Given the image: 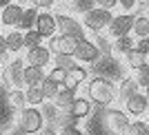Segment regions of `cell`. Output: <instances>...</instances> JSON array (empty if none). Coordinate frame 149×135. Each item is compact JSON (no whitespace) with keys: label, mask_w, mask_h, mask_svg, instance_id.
I'll use <instances>...</instances> for the list:
<instances>
[{"label":"cell","mask_w":149,"mask_h":135,"mask_svg":"<svg viewBox=\"0 0 149 135\" xmlns=\"http://www.w3.org/2000/svg\"><path fill=\"white\" fill-rule=\"evenodd\" d=\"M145 62H147V55H145L143 51H138L136 47H134V49H129L127 53H125V64H127V67H129L131 71L140 69V67L145 64Z\"/></svg>","instance_id":"ffe728a7"},{"label":"cell","mask_w":149,"mask_h":135,"mask_svg":"<svg viewBox=\"0 0 149 135\" xmlns=\"http://www.w3.org/2000/svg\"><path fill=\"white\" fill-rule=\"evenodd\" d=\"M136 38H145L149 36V13H138L136 20H134V31H131Z\"/></svg>","instance_id":"d4e9b609"},{"label":"cell","mask_w":149,"mask_h":135,"mask_svg":"<svg viewBox=\"0 0 149 135\" xmlns=\"http://www.w3.org/2000/svg\"><path fill=\"white\" fill-rule=\"evenodd\" d=\"M25 62H27V64H33V67H42V69H45L47 64H51V51H49V47L40 44V47L27 49Z\"/></svg>","instance_id":"4fadbf2b"},{"label":"cell","mask_w":149,"mask_h":135,"mask_svg":"<svg viewBox=\"0 0 149 135\" xmlns=\"http://www.w3.org/2000/svg\"><path fill=\"white\" fill-rule=\"evenodd\" d=\"M58 135H85V133H82L76 124H69V122H67V124H62V126H60Z\"/></svg>","instance_id":"e575fe53"},{"label":"cell","mask_w":149,"mask_h":135,"mask_svg":"<svg viewBox=\"0 0 149 135\" xmlns=\"http://www.w3.org/2000/svg\"><path fill=\"white\" fill-rule=\"evenodd\" d=\"M74 58H76V62H80V64H93V62H98L100 58H102V53H100L98 44L93 42V40L85 38V40H78Z\"/></svg>","instance_id":"ba28073f"},{"label":"cell","mask_w":149,"mask_h":135,"mask_svg":"<svg viewBox=\"0 0 149 135\" xmlns=\"http://www.w3.org/2000/svg\"><path fill=\"white\" fill-rule=\"evenodd\" d=\"M13 0H0V9H2V7H7V5H11Z\"/></svg>","instance_id":"7bdbcfd3"},{"label":"cell","mask_w":149,"mask_h":135,"mask_svg":"<svg viewBox=\"0 0 149 135\" xmlns=\"http://www.w3.org/2000/svg\"><path fill=\"white\" fill-rule=\"evenodd\" d=\"M25 67L27 62L22 58H13L11 62H7L5 67V82L11 89H22L25 86Z\"/></svg>","instance_id":"52a82bcc"},{"label":"cell","mask_w":149,"mask_h":135,"mask_svg":"<svg viewBox=\"0 0 149 135\" xmlns=\"http://www.w3.org/2000/svg\"><path fill=\"white\" fill-rule=\"evenodd\" d=\"M5 38H7V49H9V53H16V55H18L20 51L25 49V31L11 29Z\"/></svg>","instance_id":"e0dca14e"},{"label":"cell","mask_w":149,"mask_h":135,"mask_svg":"<svg viewBox=\"0 0 149 135\" xmlns=\"http://www.w3.org/2000/svg\"><path fill=\"white\" fill-rule=\"evenodd\" d=\"M16 124H18L20 129H25L29 135H36L42 131L45 126V115L40 106H22V109L16 111Z\"/></svg>","instance_id":"7a4b0ae2"},{"label":"cell","mask_w":149,"mask_h":135,"mask_svg":"<svg viewBox=\"0 0 149 135\" xmlns=\"http://www.w3.org/2000/svg\"><path fill=\"white\" fill-rule=\"evenodd\" d=\"M118 5H120L123 11H131V9L138 5V0H118Z\"/></svg>","instance_id":"74e56055"},{"label":"cell","mask_w":149,"mask_h":135,"mask_svg":"<svg viewBox=\"0 0 149 135\" xmlns=\"http://www.w3.org/2000/svg\"><path fill=\"white\" fill-rule=\"evenodd\" d=\"M91 100L85 95V98H78L76 95V100H74V104L69 106V115L74 117V120H85V117H89V113H91Z\"/></svg>","instance_id":"9a60e30c"},{"label":"cell","mask_w":149,"mask_h":135,"mask_svg":"<svg viewBox=\"0 0 149 135\" xmlns=\"http://www.w3.org/2000/svg\"><path fill=\"white\" fill-rule=\"evenodd\" d=\"M87 98L91 100V104L100 106V109L113 106V102L118 100V86L113 84L111 78H105V75L89 78V82H87Z\"/></svg>","instance_id":"6da1fadb"},{"label":"cell","mask_w":149,"mask_h":135,"mask_svg":"<svg viewBox=\"0 0 149 135\" xmlns=\"http://www.w3.org/2000/svg\"><path fill=\"white\" fill-rule=\"evenodd\" d=\"M113 13L111 9H105V7H93V9H89L87 13H85V18H82V25H85V29L89 31V33H102V31H107V27H109V22H111Z\"/></svg>","instance_id":"277c9868"},{"label":"cell","mask_w":149,"mask_h":135,"mask_svg":"<svg viewBox=\"0 0 149 135\" xmlns=\"http://www.w3.org/2000/svg\"><path fill=\"white\" fill-rule=\"evenodd\" d=\"M58 2H74V0H58Z\"/></svg>","instance_id":"f6af8a7d"},{"label":"cell","mask_w":149,"mask_h":135,"mask_svg":"<svg viewBox=\"0 0 149 135\" xmlns=\"http://www.w3.org/2000/svg\"><path fill=\"white\" fill-rule=\"evenodd\" d=\"M76 64V58L74 55H54V67H62V69H71Z\"/></svg>","instance_id":"d6a6232c"},{"label":"cell","mask_w":149,"mask_h":135,"mask_svg":"<svg viewBox=\"0 0 149 135\" xmlns=\"http://www.w3.org/2000/svg\"><path fill=\"white\" fill-rule=\"evenodd\" d=\"M36 29L42 33L47 40H49L51 36H56L58 33V22H56V16L51 11H40L36 18Z\"/></svg>","instance_id":"5bb4252c"},{"label":"cell","mask_w":149,"mask_h":135,"mask_svg":"<svg viewBox=\"0 0 149 135\" xmlns=\"http://www.w3.org/2000/svg\"><path fill=\"white\" fill-rule=\"evenodd\" d=\"M74 5H76V11L87 13L89 9H93V7H96V0H74Z\"/></svg>","instance_id":"836d02e7"},{"label":"cell","mask_w":149,"mask_h":135,"mask_svg":"<svg viewBox=\"0 0 149 135\" xmlns=\"http://www.w3.org/2000/svg\"><path fill=\"white\" fill-rule=\"evenodd\" d=\"M125 135H149V122H145V120H140V117L134 120Z\"/></svg>","instance_id":"83f0119b"},{"label":"cell","mask_w":149,"mask_h":135,"mask_svg":"<svg viewBox=\"0 0 149 135\" xmlns=\"http://www.w3.org/2000/svg\"><path fill=\"white\" fill-rule=\"evenodd\" d=\"M47 80H51V82H56V84H62V86H65V80H67V69L54 67L49 73H47Z\"/></svg>","instance_id":"4dcf8cb0"},{"label":"cell","mask_w":149,"mask_h":135,"mask_svg":"<svg viewBox=\"0 0 149 135\" xmlns=\"http://www.w3.org/2000/svg\"><path fill=\"white\" fill-rule=\"evenodd\" d=\"M136 49H138V51H143L145 55H149V36L136 38Z\"/></svg>","instance_id":"d590c367"},{"label":"cell","mask_w":149,"mask_h":135,"mask_svg":"<svg viewBox=\"0 0 149 135\" xmlns=\"http://www.w3.org/2000/svg\"><path fill=\"white\" fill-rule=\"evenodd\" d=\"M0 67H2V55H0Z\"/></svg>","instance_id":"bcb514c9"},{"label":"cell","mask_w":149,"mask_h":135,"mask_svg":"<svg viewBox=\"0 0 149 135\" xmlns=\"http://www.w3.org/2000/svg\"><path fill=\"white\" fill-rule=\"evenodd\" d=\"M96 7H105V9H113V7H118V0H96Z\"/></svg>","instance_id":"ab89813d"},{"label":"cell","mask_w":149,"mask_h":135,"mask_svg":"<svg viewBox=\"0 0 149 135\" xmlns=\"http://www.w3.org/2000/svg\"><path fill=\"white\" fill-rule=\"evenodd\" d=\"M22 11H25V7L18 5V2H11V5H7L0 9V25L2 27H18L20 18H22Z\"/></svg>","instance_id":"7c38bea8"},{"label":"cell","mask_w":149,"mask_h":135,"mask_svg":"<svg viewBox=\"0 0 149 135\" xmlns=\"http://www.w3.org/2000/svg\"><path fill=\"white\" fill-rule=\"evenodd\" d=\"M45 80H47V73L42 67H33V64L25 67V86H40Z\"/></svg>","instance_id":"2e32d148"},{"label":"cell","mask_w":149,"mask_h":135,"mask_svg":"<svg viewBox=\"0 0 149 135\" xmlns=\"http://www.w3.org/2000/svg\"><path fill=\"white\" fill-rule=\"evenodd\" d=\"M98 69L105 73V78H118V62L111 55H102V62H98Z\"/></svg>","instance_id":"603a6c76"},{"label":"cell","mask_w":149,"mask_h":135,"mask_svg":"<svg viewBox=\"0 0 149 135\" xmlns=\"http://www.w3.org/2000/svg\"><path fill=\"white\" fill-rule=\"evenodd\" d=\"M5 53H9V49H7V38L0 33V55L5 58Z\"/></svg>","instance_id":"60d3db41"},{"label":"cell","mask_w":149,"mask_h":135,"mask_svg":"<svg viewBox=\"0 0 149 135\" xmlns=\"http://www.w3.org/2000/svg\"><path fill=\"white\" fill-rule=\"evenodd\" d=\"M89 80V71H87V67L85 64H80V62H76L74 67L67 71V80H65V86L67 89H80L85 82Z\"/></svg>","instance_id":"8fae6325"},{"label":"cell","mask_w":149,"mask_h":135,"mask_svg":"<svg viewBox=\"0 0 149 135\" xmlns=\"http://www.w3.org/2000/svg\"><path fill=\"white\" fill-rule=\"evenodd\" d=\"M102 124L111 135H125L131 124V115L125 109H113L107 106V111L102 113Z\"/></svg>","instance_id":"3957f363"},{"label":"cell","mask_w":149,"mask_h":135,"mask_svg":"<svg viewBox=\"0 0 149 135\" xmlns=\"http://www.w3.org/2000/svg\"><path fill=\"white\" fill-rule=\"evenodd\" d=\"M136 91H140L136 78H123V82H120V86H118V98L120 100H127L129 95H134Z\"/></svg>","instance_id":"7402d4cb"},{"label":"cell","mask_w":149,"mask_h":135,"mask_svg":"<svg viewBox=\"0 0 149 135\" xmlns=\"http://www.w3.org/2000/svg\"><path fill=\"white\" fill-rule=\"evenodd\" d=\"M134 78H136V82H138L140 89H147V86H149V62H145L140 69L134 71Z\"/></svg>","instance_id":"f546056e"},{"label":"cell","mask_w":149,"mask_h":135,"mask_svg":"<svg viewBox=\"0 0 149 135\" xmlns=\"http://www.w3.org/2000/svg\"><path fill=\"white\" fill-rule=\"evenodd\" d=\"M2 135H29V133H27V131H25V129H20L18 124H13L11 129H7V131H5V133H2Z\"/></svg>","instance_id":"f35d334b"},{"label":"cell","mask_w":149,"mask_h":135,"mask_svg":"<svg viewBox=\"0 0 149 135\" xmlns=\"http://www.w3.org/2000/svg\"><path fill=\"white\" fill-rule=\"evenodd\" d=\"M38 13H40V9H38L36 5H31V7H25V11H22V18H20L18 27L16 29L20 31H29L36 27V18H38Z\"/></svg>","instance_id":"ac0fdd59"},{"label":"cell","mask_w":149,"mask_h":135,"mask_svg":"<svg viewBox=\"0 0 149 135\" xmlns=\"http://www.w3.org/2000/svg\"><path fill=\"white\" fill-rule=\"evenodd\" d=\"M56 22H58V31L65 36H71L76 40H85L87 38V29L78 18L74 16H65V13H56Z\"/></svg>","instance_id":"5b68a950"},{"label":"cell","mask_w":149,"mask_h":135,"mask_svg":"<svg viewBox=\"0 0 149 135\" xmlns=\"http://www.w3.org/2000/svg\"><path fill=\"white\" fill-rule=\"evenodd\" d=\"M47 47H49V51L54 55H74L76 47H78V40L71 36H65V33H56V36L49 38Z\"/></svg>","instance_id":"9c48e42d"},{"label":"cell","mask_w":149,"mask_h":135,"mask_svg":"<svg viewBox=\"0 0 149 135\" xmlns=\"http://www.w3.org/2000/svg\"><path fill=\"white\" fill-rule=\"evenodd\" d=\"M96 44L102 55H111L113 53V42H109V38H102L100 33H96Z\"/></svg>","instance_id":"1f68e13d"},{"label":"cell","mask_w":149,"mask_h":135,"mask_svg":"<svg viewBox=\"0 0 149 135\" xmlns=\"http://www.w3.org/2000/svg\"><path fill=\"white\" fill-rule=\"evenodd\" d=\"M134 47H136V40L131 38V33L120 36V38H116V40H113V51H116V53H120V55H125L129 49H134Z\"/></svg>","instance_id":"484cf974"},{"label":"cell","mask_w":149,"mask_h":135,"mask_svg":"<svg viewBox=\"0 0 149 135\" xmlns=\"http://www.w3.org/2000/svg\"><path fill=\"white\" fill-rule=\"evenodd\" d=\"M138 5L143 7V9H149V0H138Z\"/></svg>","instance_id":"b9f144b4"},{"label":"cell","mask_w":149,"mask_h":135,"mask_svg":"<svg viewBox=\"0 0 149 135\" xmlns=\"http://www.w3.org/2000/svg\"><path fill=\"white\" fill-rule=\"evenodd\" d=\"M7 102H9V106L11 109H22V106H27V95H25V89H11V91L7 93Z\"/></svg>","instance_id":"cb8c5ba5"},{"label":"cell","mask_w":149,"mask_h":135,"mask_svg":"<svg viewBox=\"0 0 149 135\" xmlns=\"http://www.w3.org/2000/svg\"><path fill=\"white\" fill-rule=\"evenodd\" d=\"M47 38L40 33V31L33 27V29H29V31H25V49H33V47H40V44L45 42Z\"/></svg>","instance_id":"4316f807"},{"label":"cell","mask_w":149,"mask_h":135,"mask_svg":"<svg viewBox=\"0 0 149 135\" xmlns=\"http://www.w3.org/2000/svg\"><path fill=\"white\" fill-rule=\"evenodd\" d=\"M125 111H127L129 115H136V117L145 115L149 111V98L143 91H136L134 95H129V98L125 100Z\"/></svg>","instance_id":"30bf717a"},{"label":"cell","mask_w":149,"mask_h":135,"mask_svg":"<svg viewBox=\"0 0 149 135\" xmlns=\"http://www.w3.org/2000/svg\"><path fill=\"white\" fill-rule=\"evenodd\" d=\"M145 95H147V98H149V86H147V89H145Z\"/></svg>","instance_id":"ee69618b"},{"label":"cell","mask_w":149,"mask_h":135,"mask_svg":"<svg viewBox=\"0 0 149 135\" xmlns=\"http://www.w3.org/2000/svg\"><path fill=\"white\" fill-rule=\"evenodd\" d=\"M147 13H149V9H147Z\"/></svg>","instance_id":"7dc6e473"},{"label":"cell","mask_w":149,"mask_h":135,"mask_svg":"<svg viewBox=\"0 0 149 135\" xmlns=\"http://www.w3.org/2000/svg\"><path fill=\"white\" fill-rule=\"evenodd\" d=\"M25 95H27V104L29 106H42L47 102L42 86H25Z\"/></svg>","instance_id":"44dd1931"},{"label":"cell","mask_w":149,"mask_h":135,"mask_svg":"<svg viewBox=\"0 0 149 135\" xmlns=\"http://www.w3.org/2000/svg\"><path fill=\"white\" fill-rule=\"evenodd\" d=\"M58 0H31V5H36L38 9H51Z\"/></svg>","instance_id":"8d00e7d4"},{"label":"cell","mask_w":149,"mask_h":135,"mask_svg":"<svg viewBox=\"0 0 149 135\" xmlns=\"http://www.w3.org/2000/svg\"><path fill=\"white\" fill-rule=\"evenodd\" d=\"M74 100H76V89H67V86H62L60 91H58L56 100H54V104H56L60 111H69V106L74 104Z\"/></svg>","instance_id":"d6986e66"},{"label":"cell","mask_w":149,"mask_h":135,"mask_svg":"<svg viewBox=\"0 0 149 135\" xmlns=\"http://www.w3.org/2000/svg\"><path fill=\"white\" fill-rule=\"evenodd\" d=\"M40 86H42V93H45V100H47V102H54L58 91L62 89V84H56V82H51V80H45Z\"/></svg>","instance_id":"f1b7e54d"},{"label":"cell","mask_w":149,"mask_h":135,"mask_svg":"<svg viewBox=\"0 0 149 135\" xmlns=\"http://www.w3.org/2000/svg\"><path fill=\"white\" fill-rule=\"evenodd\" d=\"M134 20H136V16L131 11H123L118 13V16H113L111 22H109V27H107V33H109V38H120V36H127V33H131L134 31Z\"/></svg>","instance_id":"8992f818"}]
</instances>
